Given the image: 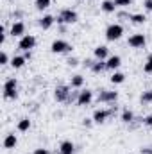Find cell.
I'll list each match as a JSON object with an SVG mask.
<instances>
[{"instance_id":"30","label":"cell","mask_w":152,"mask_h":154,"mask_svg":"<svg viewBox=\"0 0 152 154\" xmlns=\"http://www.w3.org/2000/svg\"><path fill=\"white\" fill-rule=\"evenodd\" d=\"M143 7L150 13V11H152V0H145V2H143Z\"/></svg>"},{"instance_id":"9","label":"cell","mask_w":152,"mask_h":154,"mask_svg":"<svg viewBox=\"0 0 152 154\" xmlns=\"http://www.w3.org/2000/svg\"><path fill=\"white\" fill-rule=\"evenodd\" d=\"M145 43H147V39H145L143 34H132L129 38V45L132 48H141V47H145Z\"/></svg>"},{"instance_id":"25","label":"cell","mask_w":152,"mask_h":154,"mask_svg":"<svg viewBox=\"0 0 152 154\" xmlns=\"http://www.w3.org/2000/svg\"><path fill=\"white\" fill-rule=\"evenodd\" d=\"M132 120H134V113L129 111V109H123V113H122V122L129 124V122H132Z\"/></svg>"},{"instance_id":"14","label":"cell","mask_w":152,"mask_h":154,"mask_svg":"<svg viewBox=\"0 0 152 154\" xmlns=\"http://www.w3.org/2000/svg\"><path fill=\"white\" fill-rule=\"evenodd\" d=\"M54 22H56V18H54V16H50V14H45V16L39 20V27L47 31V29H50V27L54 25Z\"/></svg>"},{"instance_id":"11","label":"cell","mask_w":152,"mask_h":154,"mask_svg":"<svg viewBox=\"0 0 152 154\" xmlns=\"http://www.w3.org/2000/svg\"><path fill=\"white\" fill-rule=\"evenodd\" d=\"M11 36H18V38H23L25 36V25L22 22H14L13 27H11Z\"/></svg>"},{"instance_id":"18","label":"cell","mask_w":152,"mask_h":154,"mask_svg":"<svg viewBox=\"0 0 152 154\" xmlns=\"http://www.w3.org/2000/svg\"><path fill=\"white\" fill-rule=\"evenodd\" d=\"M74 149H75V147H74V143L66 140V142H63V143H61L59 152H61V154H74Z\"/></svg>"},{"instance_id":"10","label":"cell","mask_w":152,"mask_h":154,"mask_svg":"<svg viewBox=\"0 0 152 154\" xmlns=\"http://www.w3.org/2000/svg\"><path fill=\"white\" fill-rule=\"evenodd\" d=\"M113 111H106V109H97L95 113H93V122L95 124H102V122H106L109 116H111Z\"/></svg>"},{"instance_id":"13","label":"cell","mask_w":152,"mask_h":154,"mask_svg":"<svg viewBox=\"0 0 152 154\" xmlns=\"http://www.w3.org/2000/svg\"><path fill=\"white\" fill-rule=\"evenodd\" d=\"M95 57L100 59V61L108 59V57H109V50H108V47H106V45H99V47H95Z\"/></svg>"},{"instance_id":"6","label":"cell","mask_w":152,"mask_h":154,"mask_svg":"<svg viewBox=\"0 0 152 154\" xmlns=\"http://www.w3.org/2000/svg\"><path fill=\"white\" fill-rule=\"evenodd\" d=\"M54 97H56L57 102H66L70 99V86H57Z\"/></svg>"},{"instance_id":"17","label":"cell","mask_w":152,"mask_h":154,"mask_svg":"<svg viewBox=\"0 0 152 154\" xmlns=\"http://www.w3.org/2000/svg\"><path fill=\"white\" fill-rule=\"evenodd\" d=\"M100 7H102V11H104V13H114L116 4H114V0H104V2L100 4Z\"/></svg>"},{"instance_id":"22","label":"cell","mask_w":152,"mask_h":154,"mask_svg":"<svg viewBox=\"0 0 152 154\" xmlns=\"http://www.w3.org/2000/svg\"><path fill=\"white\" fill-rule=\"evenodd\" d=\"M129 18H131V22H132L134 25H141V23H145V20H147L145 14H131Z\"/></svg>"},{"instance_id":"12","label":"cell","mask_w":152,"mask_h":154,"mask_svg":"<svg viewBox=\"0 0 152 154\" xmlns=\"http://www.w3.org/2000/svg\"><path fill=\"white\" fill-rule=\"evenodd\" d=\"M120 65H122V57H120V56H109V57L106 59V66H108V70H116Z\"/></svg>"},{"instance_id":"24","label":"cell","mask_w":152,"mask_h":154,"mask_svg":"<svg viewBox=\"0 0 152 154\" xmlns=\"http://www.w3.org/2000/svg\"><path fill=\"white\" fill-rule=\"evenodd\" d=\"M50 4H52V0H34V5L38 7L39 11H43V9H47V7H50Z\"/></svg>"},{"instance_id":"1","label":"cell","mask_w":152,"mask_h":154,"mask_svg":"<svg viewBox=\"0 0 152 154\" xmlns=\"http://www.w3.org/2000/svg\"><path fill=\"white\" fill-rule=\"evenodd\" d=\"M72 45L68 43V41H65V39H54L52 41V45H50V50H52V54H65V52H72Z\"/></svg>"},{"instance_id":"29","label":"cell","mask_w":152,"mask_h":154,"mask_svg":"<svg viewBox=\"0 0 152 154\" xmlns=\"http://www.w3.org/2000/svg\"><path fill=\"white\" fill-rule=\"evenodd\" d=\"M7 63H9V56L5 52H2L0 54V65H7Z\"/></svg>"},{"instance_id":"28","label":"cell","mask_w":152,"mask_h":154,"mask_svg":"<svg viewBox=\"0 0 152 154\" xmlns=\"http://www.w3.org/2000/svg\"><path fill=\"white\" fill-rule=\"evenodd\" d=\"M141 102H152V90L150 91H145L141 95Z\"/></svg>"},{"instance_id":"21","label":"cell","mask_w":152,"mask_h":154,"mask_svg":"<svg viewBox=\"0 0 152 154\" xmlns=\"http://www.w3.org/2000/svg\"><path fill=\"white\" fill-rule=\"evenodd\" d=\"M82 84H84V77L82 75H74L72 81H70V86H72V88H81Z\"/></svg>"},{"instance_id":"34","label":"cell","mask_w":152,"mask_h":154,"mask_svg":"<svg viewBox=\"0 0 152 154\" xmlns=\"http://www.w3.org/2000/svg\"><path fill=\"white\" fill-rule=\"evenodd\" d=\"M68 63H70V65H72V66H75V65H79V63H77V59H75V57H74V59H70V61H68Z\"/></svg>"},{"instance_id":"7","label":"cell","mask_w":152,"mask_h":154,"mask_svg":"<svg viewBox=\"0 0 152 154\" xmlns=\"http://www.w3.org/2000/svg\"><path fill=\"white\" fill-rule=\"evenodd\" d=\"M91 100H93V91H90V90L79 91V95H77V104L79 106H88Z\"/></svg>"},{"instance_id":"31","label":"cell","mask_w":152,"mask_h":154,"mask_svg":"<svg viewBox=\"0 0 152 154\" xmlns=\"http://www.w3.org/2000/svg\"><path fill=\"white\" fill-rule=\"evenodd\" d=\"M145 125H149V127H152V115H149V116H145Z\"/></svg>"},{"instance_id":"15","label":"cell","mask_w":152,"mask_h":154,"mask_svg":"<svg viewBox=\"0 0 152 154\" xmlns=\"http://www.w3.org/2000/svg\"><path fill=\"white\" fill-rule=\"evenodd\" d=\"M16 143H18V138H16V134H13V133L4 138V147H5V149H14Z\"/></svg>"},{"instance_id":"26","label":"cell","mask_w":152,"mask_h":154,"mask_svg":"<svg viewBox=\"0 0 152 154\" xmlns=\"http://www.w3.org/2000/svg\"><path fill=\"white\" fill-rule=\"evenodd\" d=\"M143 72L145 74H152V54L147 57V63L143 65Z\"/></svg>"},{"instance_id":"32","label":"cell","mask_w":152,"mask_h":154,"mask_svg":"<svg viewBox=\"0 0 152 154\" xmlns=\"http://www.w3.org/2000/svg\"><path fill=\"white\" fill-rule=\"evenodd\" d=\"M32 154H50V152H48L47 149H36V151H34Z\"/></svg>"},{"instance_id":"2","label":"cell","mask_w":152,"mask_h":154,"mask_svg":"<svg viewBox=\"0 0 152 154\" xmlns=\"http://www.w3.org/2000/svg\"><path fill=\"white\" fill-rule=\"evenodd\" d=\"M122 34H123V27L120 23H111L106 29V38H108V41H116V39L122 38Z\"/></svg>"},{"instance_id":"16","label":"cell","mask_w":152,"mask_h":154,"mask_svg":"<svg viewBox=\"0 0 152 154\" xmlns=\"http://www.w3.org/2000/svg\"><path fill=\"white\" fill-rule=\"evenodd\" d=\"M25 61H27L25 56H14V57L11 59V66H13V68H22V66L25 65Z\"/></svg>"},{"instance_id":"23","label":"cell","mask_w":152,"mask_h":154,"mask_svg":"<svg viewBox=\"0 0 152 154\" xmlns=\"http://www.w3.org/2000/svg\"><path fill=\"white\" fill-rule=\"evenodd\" d=\"M123 81H125V75H123L122 72H114L113 75H111V82H113V84H122Z\"/></svg>"},{"instance_id":"20","label":"cell","mask_w":152,"mask_h":154,"mask_svg":"<svg viewBox=\"0 0 152 154\" xmlns=\"http://www.w3.org/2000/svg\"><path fill=\"white\" fill-rule=\"evenodd\" d=\"M29 129H31V120H29V118H22V120L18 122V131L25 133V131H29Z\"/></svg>"},{"instance_id":"4","label":"cell","mask_w":152,"mask_h":154,"mask_svg":"<svg viewBox=\"0 0 152 154\" xmlns=\"http://www.w3.org/2000/svg\"><path fill=\"white\" fill-rule=\"evenodd\" d=\"M16 88H18V82L16 79H7L4 82V97L5 99H16Z\"/></svg>"},{"instance_id":"3","label":"cell","mask_w":152,"mask_h":154,"mask_svg":"<svg viewBox=\"0 0 152 154\" xmlns=\"http://www.w3.org/2000/svg\"><path fill=\"white\" fill-rule=\"evenodd\" d=\"M79 14H77L74 9H63L57 16V23H75Z\"/></svg>"},{"instance_id":"19","label":"cell","mask_w":152,"mask_h":154,"mask_svg":"<svg viewBox=\"0 0 152 154\" xmlns=\"http://www.w3.org/2000/svg\"><path fill=\"white\" fill-rule=\"evenodd\" d=\"M108 66H106V61H100V59H97L93 65H91V72H95V74H100L102 70H106Z\"/></svg>"},{"instance_id":"5","label":"cell","mask_w":152,"mask_h":154,"mask_svg":"<svg viewBox=\"0 0 152 154\" xmlns=\"http://www.w3.org/2000/svg\"><path fill=\"white\" fill-rule=\"evenodd\" d=\"M34 47H36V38L32 34H25L18 41V48L23 50V52H31V48H34Z\"/></svg>"},{"instance_id":"27","label":"cell","mask_w":152,"mask_h":154,"mask_svg":"<svg viewBox=\"0 0 152 154\" xmlns=\"http://www.w3.org/2000/svg\"><path fill=\"white\" fill-rule=\"evenodd\" d=\"M131 2H132V0H114L116 7H129V5H131Z\"/></svg>"},{"instance_id":"33","label":"cell","mask_w":152,"mask_h":154,"mask_svg":"<svg viewBox=\"0 0 152 154\" xmlns=\"http://www.w3.org/2000/svg\"><path fill=\"white\" fill-rule=\"evenodd\" d=\"M141 154H152V149H141Z\"/></svg>"},{"instance_id":"8","label":"cell","mask_w":152,"mask_h":154,"mask_svg":"<svg viewBox=\"0 0 152 154\" xmlns=\"http://www.w3.org/2000/svg\"><path fill=\"white\" fill-rule=\"evenodd\" d=\"M118 99V91H108V90H102L99 93V102H114Z\"/></svg>"}]
</instances>
